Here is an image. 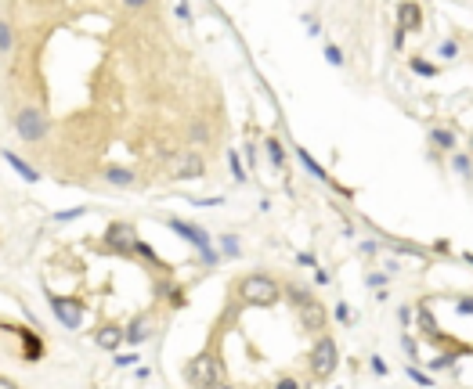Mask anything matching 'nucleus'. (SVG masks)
Segmentation results:
<instances>
[{
  "label": "nucleus",
  "mask_w": 473,
  "mask_h": 389,
  "mask_svg": "<svg viewBox=\"0 0 473 389\" xmlns=\"http://www.w3.org/2000/svg\"><path fill=\"white\" fill-rule=\"evenodd\" d=\"M405 375H412V382H416V386H434V379H430V375H423L419 368H408Z\"/></svg>",
  "instance_id": "obj_23"
},
{
  "label": "nucleus",
  "mask_w": 473,
  "mask_h": 389,
  "mask_svg": "<svg viewBox=\"0 0 473 389\" xmlns=\"http://www.w3.org/2000/svg\"><path fill=\"white\" fill-rule=\"evenodd\" d=\"M0 389H15V386H11L8 379H0Z\"/></svg>",
  "instance_id": "obj_33"
},
{
  "label": "nucleus",
  "mask_w": 473,
  "mask_h": 389,
  "mask_svg": "<svg viewBox=\"0 0 473 389\" xmlns=\"http://www.w3.org/2000/svg\"><path fill=\"white\" fill-rule=\"evenodd\" d=\"M278 389H296V382H293V379H282V382H278Z\"/></svg>",
  "instance_id": "obj_32"
},
{
  "label": "nucleus",
  "mask_w": 473,
  "mask_h": 389,
  "mask_svg": "<svg viewBox=\"0 0 473 389\" xmlns=\"http://www.w3.org/2000/svg\"><path fill=\"white\" fill-rule=\"evenodd\" d=\"M336 321H343V324L351 321V306H347V303H340V306H336Z\"/></svg>",
  "instance_id": "obj_29"
},
{
  "label": "nucleus",
  "mask_w": 473,
  "mask_h": 389,
  "mask_svg": "<svg viewBox=\"0 0 473 389\" xmlns=\"http://www.w3.org/2000/svg\"><path fill=\"white\" fill-rule=\"evenodd\" d=\"M119 4H123V8H131V11H141V8H148L152 0H119Z\"/></svg>",
  "instance_id": "obj_28"
},
{
  "label": "nucleus",
  "mask_w": 473,
  "mask_h": 389,
  "mask_svg": "<svg viewBox=\"0 0 473 389\" xmlns=\"http://www.w3.org/2000/svg\"><path fill=\"white\" fill-rule=\"evenodd\" d=\"M145 335H148V321H134V324H131V332H127L131 346H137V343H141V339H145Z\"/></svg>",
  "instance_id": "obj_17"
},
{
  "label": "nucleus",
  "mask_w": 473,
  "mask_h": 389,
  "mask_svg": "<svg viewBox=\"0 0 473 389\" xmlns=\"http://www.w3.org/2000/svg\"><path fill=\"white\" fill-rule=\"evenodd\" d=\"M419 328L427 332V335H437V321H434V310H430V306H423V310H419Z\"/></svg>",
  "instance_id": "obj_16"
},
{
  "label": "nucleus",
  "mask_w": 473,
  "mask_h": 389,
  "mask_svg": "<svg viewBox=\"0 0 473 389\" xmlns=\"http://www.w3.org/2000/svg\"><path fill=\"white\" fill-rule=\"evenodd\" d=\"M300 159H304V166H307V170H311L314 177H325V173H322V166H318V162H314V159H311L307 152H300Z\"/></svg>",
  "instance_id": "obj_27"
},
{
  "label": "nucleus",
  "mask_w": 473,
  "mask_h": 389,
  "mask_svg": "<svg viewBox=\"0 0 473 389\" xmlns=\"http://www.w3.org/2000/svg\"><path fill=\"white\" fill-rule=\"evenodd\" d=\"M11 43H15V32L8 22H0V54H8L11 51Z\"/></svg>",
  "instance_id": "obj_18"
},
{
  "label": "nucleus",
  "mask_w": 473,
  "mask_h": 389,
  "mask_svg": "<svg viewBox=\"0 0 473 389\" xmlns=\"http://www.w3.org/2000/svg\"><path fill=\"white\" fill-rule=\"evenodd\" d=\"M304 324H307V328H322V324H325V310L314 299L304 303Z\"/></svg>",
  "instance_id": "obj_13"
},
{
  "label": "nucleus",
  "mask_w": 473,
  "mask_h": 389,
  "mask_svg": "<svg viewBox=\"0 0 473 389\" xmlns=\"http://www.w3.org/2000/svg\"><path fill=\"white\" fill-rule=\"evenodd\" d=\"M105 181L116 184V188H131V184H134V173L123 170V166H108V170H105Z\"/></svg>",
  "instance_id": "obj_12"
},
{
  "label": "nucleus",
  "mask_w": 473,
  "mask_h": 389,
  "mask_svg": "<svg viewBox=\"0 0 473 389\" xmlns=\"http://www.w3.org/2000/svg\"><path fill=\"white\" fill-rule=\"evenodd\" d=\"M15 130H19L22 141H44L47 137V116L40 108H22L15 116Z\"/></svg>",
  "instance_id": "obj_4"
},
{
  "label": "nucleus",
  "mask_w": 473,
  "mask_h": 389,
  "mask_svg": "<svg viewBox=\"0 0 473 389\" xmlns=\"http://www.w3.org/2000/svg\"><path fill=\"white\" fill-rule=\"evenodd\" d=\"M336 371V343L333 339H318L311 346V375L314 379H329Z\"/></svg>",
  "instance_id": "obj_3"
},
{
  "label": "nucleus",
  "mask_w": 473,
  "mask_h": 389,
  "mask_svg": "<svg viewBox=\"0 0 473 389\" xmlns=\"http://www.w3.org/2000/svg\"><path fill=\"white\" fill-rule=\"evenodd\" d=\"M98 346L102 350L123 346V328H119V324H105V328H98Z\"/></svg>",
  "instance_id": "obj_10"
},
{
  "label": "nucleus",
  "mask_w": 473,
  "mask_h": 389,
  "mask_svg": "<svg viewBox=\"0 0 473 389\" xmlns=\"http://www.w3.org/2000/svg\"><path fill=\"white\" fill-rule=\"evenodd\" d=\"M202 159L199 155H192V152H184V155H173V162H170V177L173 181H195V177H202Z\"/></svg>",
  "instance_id": "obj_5"
},
{
  "label": "nucleus",
  "mask_w": 473,
  "mask_h": 389,
  "mask_svg": "<svg viewBox=\"0 0 473 389\" xmlns=\"http://www.w3.org/2000/svg\"><path fill=\"white\" fill-rule=\"evenodd\" d=\"M105 246L113 249V252H134V246H137L134 227H127V223H113V227L105 231Z\"/></svg>",
  "instance_id": "obj_6"
},
{
  "label": "nucleus",
  "mask_w": 473,
  "mask_h": 389,
  "mask_svg": "<svg viewBox=\"0 0 473 389\" xmlns=\"http://www.w3.org/2000/svg\"><path fill=\"white\" fill-rule=\"evenodd\" d=\"M394 47H398V51L405 47V29H401V26H398V32H394Z\"/></svg>",
  "instance_id": "obj_31"
},
{
  "label": "nucleus",
  "mask_w": 473,
  "mask_h": 389,
  "mask_svg": "<svg viewBox=\"0 0 473 389\" xmlns=\"http://www.w3.org/2000/svg\"><path fill=\"white\" fill-rule=\"evenodd\" d=\"M430 144H437V148H445V152H455V144H459V141H455L452 130L434 126V130H430Z\"/></svg>",
  "instance_id": "obj_11"
},
{
  "label": "nucleus",
  "mask_w": 473,
  "mask_h": 389,
  "mask_svg": "<svg viewBox=\"0 0 473 389\" xmlns=\"http://www.w3.org/2000/svg\"><path fill=\"white\" fill-rule=\"evenodd\" d=\"M239 292H242V299L253 303V306H271L282 288H278L275 278H267V274H249V278H242Z\"/></svg>",
  "instance_id": "obj_1"
},
{
  "label": "nucleus",
  "mask_w": 473,
  "mask_h": 389,
  "mask_svg": "<svg viewBox=\"0 0 473 389\" xmlns=\"http://www.w3.org/2000/svg\"><path fill=\"white\" fill-rule=\"evenodd\" d=\"M452 170L459 173V177H473V159H470L466 152H455V155H452Z\"/></svg>",
  "instance_id": "obj_15"
},
{
  "label": "nucleus",
  "mask_w": 473,
  "mask_h": 389,
  "mask_svg": "<svg viewBox=\"0 0 473 389\" xmlns=\"http://www.w3.org/2000/svg\"><path fill=\"white\" fill-rule=\"evenodd\" d=\"M408 69H412L416 76H423V79H434L441 69H437V65L434 61H427V58H408Z\"/></svg>",
  "instance_id": "obj_14"
},
{
  "label": "nucleus",
  "mask_w": 473,
  "mask_h": 389,
  "mask_svg": "<svg viewBox=\"0 0 473 389\" xmlns=\"http://www.w3.org/2000/svg\"><path fill=\"white\" fill-rule=\"evenodd\" d=\"M325 58H329V65H343V54H340V47H333V43L325 47Z\"/></svg>",
  "instance_id": "obj_25"
},
{
  "label": "nucleus",
  "mask_w": 473,
  "mask_h": 389,
  "mask_svg": "<svg viewBox=\"0 0 473 389\" xmlns=\"http://www.w3.org/2000/svg\"><path fill=\"white\" fill-rule=\"evenodd\" d=\"M398 26H401L405 32L423 29V11H419V4H412V0H401V4H398Z\"/></svg>",
  "instance_id": "obj_8"
},
{
  "label": "nucleus",
  "mask_w": 473,
  "mask_h": 389,
  "mask_svg": "<svg viewBox=\"0 0 473 389\" xmlns=\"http://www.w3.org/2000/svg\"><path fill=\"white\" fill-rule=\"evenodd\" d=\"M8 162H11V166H15V170H19L22 177H26V181H37V173H33V170H29V166H26V162H22L19 155H8Z\"/></svg>",
  "instance_id": "obj_21"
},
{
  "label": "nucleus",
  "mask_w": 473,
  "mask_h": 389,
  "mask_svg": "<svg viewBox=\"0 0 473 389\" xmlns=\"http://www.w3.org/2000/svg\"><path fill=\"white\" fill-rule=\"evenodd\" d=\"M372 371H376V375H387V364H383V357H372Z\"/></svg>",
  "instance_id": "obj_30"
},
{
  "label": "nucleus",
  "mask_w": 473,
  "mask_h": 389,
  "mask_svg": "<svg viewBox=\"0 0 473 389\" xmlns=\"http://www.w3.org/2000/svg\"><path fill=\"white\" fill-rule=\"evenodd\" d=\"M267 152H271V162H275V166H282V162H286V152H282L278 141H267Z\"/></svg>",
  "instance_id": "obj_22"
},
{
  "label": "nucleus",
  "mask_w": 473,
  "mask_h": 389,
  "mask_svg": "<svg viewBox=\"0 0 473 389\" xmlns=\"http://www.w3.org/2000/svg\"><path fill=\"white\" fill-rule=\"evenodd\" d=\"M455 310H459V314H473V296H463V299H455Z\"/></svg>",
  "instance_id": "obj_24"
},
{
  "label": "nucleus",
  "mask_w": 473,
  "mask_h": 389,
  "mask_svg": "<svg viewBox=\"0 0 473 389\" xmlns=\"http://www.w3.org/2000/svg\"><path fill=\"white\" fill-rule=\"evenodd\" d=\"M188 141H192V144H206L210 141V130L202 126V123H195L192 130H188Z\"/></svg>",
  "instance_id": "obj_19"
},
{
  "label": "nucleus",
  "mask_w": 473,
  "mask_h": 389,
  "mask_svg": "<svg viewBox=\"0 0 473 389\" xmlns=\"http://www.w3.org/2000/svg\"><path fill=\"white\" fill-rule=\"evenodd\" d=\"M51 306H55V317L66 324V328H76V324L84 321V306L76 303V299H58V296H51Z\"/></svg>",
  "instance_id": "obj_7"
},
{
  "label": "nucleus",
  "mask_w": 473,
  "mask_h": 389,
  "mask_svg": "<svg viewBox=\"0 0 473 389\" xmlns=\"http://www.w3.org/2000/svg\"><path fill=\"white\" fill-rule=\"evenodd\" d=\"M437 54H441V58H448V61H452V58H459V43H455V40H445V43L437 47Z\"/></svg>",
  "instance_id": "obj_20"
},
{
  "label": "nucleus",
  "mask_w": 473,
  "mask_h": 389,
  "mask_svg": "<svg viewBox=\"0 0 473 389\" xmlns=\"http://www.w3.org/2000/svg\"><path fill=\"white\" fill-rule=\"evenodd\" d=\"M217 389H228V386H217Z\"/></svg>",
  "instance_id": "obj_34"
},
{
  "label": "nucleus",
  "mask_w": 473,
  "mask_h": 389,
  "mask_svg": "<svg viewBox=\"0 0 473 389\" xmlns=\"http://www.w3.org/2000/svg\"><path fill=\"white\" fill-rule=\"evenodd\" d=\"M170 227L177 231L181 238H188L192 246H199V249H210V238L199 231V227H192V223H184V220H170Z\"/></svg>",
  "instance_id": "obj_9"
},
{
  "label": "nucleus",
  "mask_w": 473,
  "mask_h": 389,
  "mask_svg": "<svg viewBox=\"0 0 473 389\" xmlns=\"http://www.w3.org/2000/svg\"><path fill=\"white\" fill-rule=\"evenodd\" d=\"M184 375H188V382L199 386V389H217V386H220V368H217V361H213V353L192 357L188 368H184Z\"/></svg>",
  "instance_id": "obj_2"
},
{
  "label": "nucleus",
  "mask_w": 473,
  "mask_h": 389,
  "mask_svg": "<svg viewBox=\"0 0 473 389\" xmlns=\"http://www.w3.org/2000/svg\"><path fill=\"white\" fill-rule=\"evenodd\" d=\"M228 159H231V173H235V181H246V173H242V162H239V155L231 152Z\"/></svg>",
  "instance_id": "obj_26"
}]
</instances>
